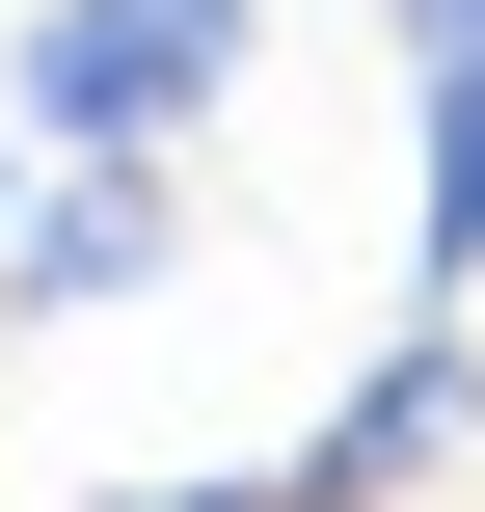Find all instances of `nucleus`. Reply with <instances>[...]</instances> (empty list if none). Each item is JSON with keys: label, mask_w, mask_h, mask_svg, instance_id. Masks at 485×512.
<instances>
[{"label": "nucleus", "mask_w": 485, "mask_h": 512, "mask_svg": "<svg viewBox=\"0 0 485 512\" xmlns=\"http://www.w3.org/2000/svg\"><path fill=\"white\" fill-rule=\"evenodd\" d=\"M243 54H270V0H27L0 27V108L54 162H189L243 108Z\"/></svg>", "instance_id": "nucleus-1"}, {"label": "nucleus", "mask_w": 485, "mask_h": 512, "mask_svg": "<svg viewBox=\"0 0 485 512\" xmlns=\"http://www.w3.org/2000/svg\"><path fill=\"white\" fill-rule=\"evenodd\" d=\"M162 270H189V189H162V162H54L27 243H0V324H108V297H162Z\"/></svg>", "instance_id": "nucleus-2"}, {"label": "nucleus", "mask_w": 485, "mask_h": 512, "mask_svg": "<svg viewBox=\"0 0 485 512\" xmlns=\"http://www.w3.org/2000/svg\"><path fill=\"white\" fill-rule=\"evenodd\" d=\"M405 27V270L485 297V0H378Z\"/></svg>", "instance_id": "nucleus-3"}, {"label": "nucleus", "mask_w": 485, "mask_h": 512, "mask_svg": "<svg viewBox=\"0 0 485 512\" xmlns=\"http://www.w3.org/2000/svg\"><path fill=\"white\" fill-rule=\"evenodd\" d=\"M459 405H485V351H459V324H405V351L351 378V432H324V512H378V486H432V459H459Z\"/></svg>", "instance_id": "nucleus-4"}, {"label": "nucleus", "mask_w": 485, "mask_h": 512, "mask_svg": "<svg viewBox=\"0 0 485 512\" xmlns=\"http://www.w3.org/2000/svg\"><path fill=\"white\" fill-rule=\"evenodd\" d=\"M81 512H324V459L297 486H81Z\"/></svg>", "instance_id": "nucleus-5"}, {"label": "nucleus", "mask_w": 485, "mask_h": 512, "mask_svg": "<svg viewBox=\"0 0 485 512\" xmlns=\"http://www.w3.org/2000/svg\"><path fill=\"white\" fill-rule=\"evenodd\" d=\"M0 243H27V162H0Z\"/></svg>", "instance_id": "nucleus-6"}]
</instances>
